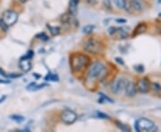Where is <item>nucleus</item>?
Wrapping results in <instances>:
<instances>
[{
    "mask_svg": "<svg viewBox=\"0 0 161 132\" xmlns=\"http://www.w3.org/2000/svg\"><path fill=\"white\" fill-rule=\"evenodd\" d=\"M155 127V123L147 118H140L135 122L136 131H151Z\"/></svg>",
    "mask_w": 161,
    "mask_h": 132,
    "instance_id": "20e7f679",
    "label": "nucleus"
},
{
    "mask_svg": "<svg viewBox=\"0 0 161 132\" xmlns=\"http://www.w3.org/2000/svg\"><path fill=\"white\" fill-rule=\"evenodd\" d=\"M0 83H2V84H9L10 81H9V80H3V79H0Z\"/></svg>",
    "mask_w": 161,
    "mask_h": 132,
    "instance_id": "cd10ccee",
    "label": "nucleus"
},
{
    "mask_svg": "<svg viewBox=\"0 0 161 132\" xmlns=\"http://www.w3.org/2000/svg\"><path fill=\"white\" fill-rule=\"evenodd\" d=\"M134 69H135L138 72H143V71H144L143 65H137V66L134 67Z\"/></svg>",
    "mask_w": 161,
    "mask_h": 132,
    "instance_id": "4be33fe9",
    "label": "nucleus"
},
{
    "mask_svg": "<svg viewBox=\"0 0 161 132\" xmlns=\"http://www.w3.org/2000/svg\"><path fill=\"white\" fill-rule=\"evenodd\" d=\"M11 77V78H19L21 76V74H18V73H15V74H13V75H7V77Z\"/></svg>",
    "mask_w": 161,
    "mask_h": 132,
    "instance_id": "393cba45",
    "label": "nucleus"
},
{
    "mask_svg": "<svg viewBox=\"0 0 161 132\" xmlns=\"http://www.w3.org/2000/svg\"><path fill=\"white\" fill-rule=\"evenodd\" d=\"M0 28L4 32H6L9 29V26L6 25V23L3 21V19H0Z\"/></svg>",
    "mask_w": 161,
    "mask_h": 132,
    "instance_id": "aec40b11",
    "label": "nucleus"
},
{
    "mask_svg": "<svg viewBox=\"0 0 161 132\" xmlns=\"http://www.w3.org/2000/svg\"><path fill=\"white\" fill-rule=\"evenodd\" d=\"M116 123H117V126L122 131H131V129L126 124H123L120 121H116Z\"/></svg>",
    "mask_w": 161,
    "mask_h": 132,
    "instance_id": "f3484780",
    "label": "nucleus"
},
{
    "mask_svg": "<svg viewBox=\"0 0 161 132\" xmlns=\"http://www.w3.org/2000/svg\"><path fill=\"white\" fill-rule=\"evenodd\" d=\"M116 61H117V63H121V64H123V62L122 61V59H121V58H119V57H117V58H116Z\"/></svg>",
    "mask_w": 161,
    "mask_h": 132,
    "instance_id": "bb28decb",
    "label": "nucleus"
},
{
    "mask_svg": "<svg viewBox=\"0 0 161 132\" xmlns=\"http://www.w3.org/2000/svg\"><path fill=\"white\" fill-rule=\"evenodd\" d=\"M90 63V57L83 54H76L74 55L71 58V67L74 72H80L85 70Z\"/></svg>",
    "mask_w": 161,
    "mask_h": 132,
    "instance_id": "f257e3e1",
    "label": "nucleus"
},
{
    "mask_svg": "<svg viewBox=\"0 0 161 132\" xmlns=\"http://www.w3.org/2000/svg\"><path fill=\"white\" fill-rule=\"evenodd\" d=\"M117 22H120V23H125V22H126V21H125V20L117 19Z\"/></svg>",
    "mask_w": 161,
    "mask_h": 132,
    "instance_id": "c85d7f7f",
    "label": "nucleus"
},
{
    "mask_svg": "<svg viewBox=\"0 0 161 132\" xmlns=\"http://www.w3.org/2000/svg\"><path fill=\"white\" fill-rule=\"evenodd\" d=\"M94 28H95L94 25H90V24L86 25V26H84V27L82 28V32L85 33V34H90V33L93 31Z\"/></svg>",
    "mask_w": 161,
    "mask_h": 132,
    "instance_id": "dca6fc26",
    "label": "nucleus"
},
{
    "mask_svg": "<svg viewBox=\"0 0 161 132\" xmlns=\"http://www.w3.org/2000/svg\"><path fill=\"white\" fill-rule=\"evenodd\" d=\"M19 67H20L21 70L22 72H30L31 70V68H32L31 58H27V57L25 56L21 57L20 62H19Z\"/></svg>",
    "mask_w": 161,
    "mask_h": 132,
    "instance_id": "9d476101",
    "label": "nucleus"
},
{
    "mask_svg": "<svg viewBox=\"0 0 161 132\" xmlns=\"http://www.w3.org/2000/svg\"><path fill=\"white\" fill-rule=\"evenodd\" d=\"M150 89H152L153 91H155L156 93L160 92L161 91V87L159 83H151V85H150Z\"/></svg>",
    "mask_w": 161,
    "mask_h": 132,
    "instance_id": "6ab92c4d",
    "label": "nucleus"
},
{
    "mask_svg": "<svg viewBox=\"0 0 161 132\" xmlns=\"http://www.w3.org/2000/svg\"><path fill=\"white\" fill-rule=\"evenodd\" d=\"M47 27H48V29L49 30L50 33H51L53 36H58V35L60 33L61 29L59 27H56V26L53 27V26H51V25H49V24H48Z\"/></svg>",
    "mask_w": 161,
    "mask_h": 132,
    "instance_id": "ddd939ff",
    "label": "nucleus"
},
{
    "mask_svg": "<svg viewBox=\"0 0 161 132\" xmlns=\"http://www.w3.org/2000/svg\"><path fill=\"white\" fill-rule=\"evenodd\" d=\"M114 4L116 5V6L119 9H124L125 8V5L127 4V1L126 0H113Z\"/></svg>",
    "mask_w": 161,
    "mask_h": 132,
    "instance_id": "2eb2a0df",
    "label": "nucleus"
},
{
    "mask_svg": "<svg viewBox=\"0 0 161 132\" xmlns=\"http://www.w3.org/2000/svg\"><path fill=\"white\" fill-rule=\"evenodd\" d=\"M137 87L136 85L132 82V81H127V84L125 86V89H124V94L126 96L128 97H133L135 96L137 94Z\"/></svg>",
    "mask_w": 161,
    "mask_h": 132,
    "instance_id": "1a4fd4ad",
    "label": "nucleus"
},
{
    "mask_svg": "<svg viewBox=\"0 0 161 132\" xmlns=\"http://www.w3.org/2000/svg\"><path fill=\"white\" fill-rule=\"evenodd\" d=\"M68 16H69V14H64V15L62 16V21H63V22H66L68 20L70 19Z\"/></svg>",
    "mask_w": 161,
    "mask_h": 132,
    "instance_id": "5701e85b",
    "label": "nucleus"
},
{
    "mask_svg": "<svg viewBox=\"0 0 161 132\" xmlns=\"http://www.w3.org/2000/svg\"><path fill=\"white\" fill-rule=\"evenodd\" d=\"M19 1H20L21 3H22V4H23V3H25V2H26L27 0H19Z\"/></svg>",
    "mask_w": 161,
    "mask_h": 132,
    "instance_id": "7c9ffc66",
    "label": "nucleus"
},
{
    "mask_svg": "<svg viewBox=\"0 0 161 132\" xmlns=\"http://www.w3.org/2000/svg\"><path fill=\"white\" fill-rule=\"evenodd\" d=\"M98 116L101 118V119H108V116L107 114H104V113H98Z\"/></svg>",
    "mask_w": 161,
    "mask_h": 132,
    "instance_id": "b1692460",
    "label": "nucleus"
},
{
    "mask_svg": "<svg viewBox=\"0 0 161 132\" xmlns=\"http://www.w3.org/2000/svg\"><path fill=\"white\" fill-rule=\"evenodd\" d=\"M36 38H40V39H42V40H44V41H47V40H48V37L44 33V32H42V33H40V34H38L37 36H36Z\"/></svg>",
    "mask_w": 161,
    "mask_h": 132,
    "instance_id": "412c9836",
    "label": "nucleus"
},
{
    "mask_svg": "<svg viewBox=\"0 0 161 132\" xmlns=\"http://www.w3.org/2000/svg\"><path fill=\"white\" fill-rule=\"evenodd\" d=\"M127 79H123V78H119L117 79H116L113 84H112V92L116 95H121L125 89V86L127 84Z\"/></svg>",
    "mask_w": 161,
    "mask_h": 132,
    "instance_id": "0eeeda50",
    "label": "nucleus"
},
{
    "mask_svg": "<svg viewBox=\"0 0 161 132\" xmlns=\"http://www.w3.org/2000/svg\"><path fill=\"white\" fill-rule=\"evenodd\" d=\"M10 118H11L13 121H16V122H22V121H24V117H22V116H21V115H16V114L12 115Z\"/></svg>",
    "mask_w": 161,
    "mask_h": 132,
    "instance_id": "a211bd4d",
    "label": "nucleus"
},
{
    "mask_svg": "<svg viewBox=\"0 0 161 132\" xmlns=\"http://www.w3.org/2000/svg\"><path fill=\"white\" fill-rule=\"evenodd\" d=\"M105 73H107V69L105 65L100 62H96L92 63L90 67L88 77L90 79H103L105 77Z\"/></svg>",
    "mask_w": 161,
    "mask_h": 132,
    "instance_id": "f03ea898",
    "label": "nucleus"
},
{
    "mask_svg": "<svg viewBox=\"0 0 161 132\" xmlns=\"http://www.w3.org/2000/svg\"><path fill=\"white\" fill-rule=\"evenodd\" d=\"M147 31V25L145 23H140L138 24V26L135 28L134 31H133V37H136L140 34L144 33L145 31Z\"/></svg>",
    "mask_w": 161,
    "mask_h": 132,
    "instance_id": "f8f14e48",
    "label": "nucleus"
},
{
    "mask_svg": "<svg viewBox=\"0 0 161 132\" xmlns=\"http://www.w3.org/2000/svg\"><path fill=\"white\" fill-rule=\"evenodd\" d=\"M117 33L118 34V38H121V39H124V38L128 37V32L123 28H117Z\"/></svg>",
    "mask_w": 161,
    "mask_h": 132,
    "instance_id": "4468645a",
    "label": "nucleus"
},
{
    "mask_svg": "<svg viewBox=\"0 0 161 132\" xmlns=\"http://www.w3.org/2000/svg\"><path fill=\"white\" fill-rule=\"evenodd\" d=\"M83 49L90 54H99L102 50V45L99 40L95 38H89L84 42Z\"/></svg>",
    "mask_w": 161,
    "mask_h": 132,
    "instance_id": "7ed1b4c3",
    "label": "nucleus"
},
{
    "mask_svg": "<svg viewBox=\"0 0 161 132\" xmlns=\"http://www.w3.org/2000/svg\"><path fill=\"white\" fill-rule=\"evenodd\" d=\"M61 121L67 124V125H71L73 123H74L77 119H78V115L75 112H74L73 110H69V109H66L64 111H63L61 113L60 115Z\"/></svg>",
    "mask_w": 161,
    "mask_h": 132,
    "instance_id": "39448f33",
    "label": "nucleus"
},
{
    "mask_svg": "<svg viewBox=\"0 0 161 132\" xmlns=\"http://www.w3.org/2000/svg\"><path fill=\"white\" fill-rule=\"evenodd\" d=\"M18 17H19V15H18V14L15 11L7 10L6 12L4 13L2 19L6 23L7 26L10 27V26H13V25H15L16 23V21H18Z\"/></svg>",
    "mask_w": 161,
    "mask_h": 132,
    "instance_id": "423d86ee",
    "label": "nucleus"
},
{
    "mask_svg": "<svg viewBox=\"0 0 161 132\" xmlns=\"http://www.w3.org/2000/svg\"><path fill=\"white\" fill-rule=\"evenodd\" d=\"M136 87H137V90H138L140 93H142V94L148 93V92L150 91V79H149L148 78H146V77L142 78V79H141L138 81Z\"/></svg>",
    "mask_w": 161,
    "mask_h": 132,
    "instance_id": "6e6552de",
    "label": "nucleus"
},
{
    "mask_svg": "<svg viewBox=\"0 0 161 132\" xmlns=\"http://www.w3.org/2000/svg\"><path fill=\"white\" fill-rule=\"evenodd\" d=\"M159 17H161V13L159 14Z\"/></svg>",
    "mask_w": 161,
    "mask_h": 132,
    "instance_id": "473e14b6",
    "label": "nucleus"
},
{
    "mask_svg": "<svg viewBox=\"0 0 161 132\" xmlns=\"http://www.w3.org/2000/svg\"><path fill=\"white\" fill-rule=\"evenodd\" d=\"M0 74L3 76V77H7V74H6V73H5V72L1 69V68H0Z\"/></svg>",
    "mask_w": 161,
    "mask_h": 132,
    "instance_id": "a878e982",
    "label": "nucleus"
},
{
    "mask_svg": "<svg viewBox=\"0 0 161 132\" xmlns=\"http://www.w3.org/2000/svg\"><path fill=\"white\" fill-rule=\"evenodd\" d=\"M158 3H159V4H161V0H158Z\"/></svg>",
    "mask_w": 161,
    "mask_h": 132,
    "instance_id": "2f4dec72",
    "label": "nucleus"
},
{
    "mask_svg": "<svg viewBox=\"0 0 161 132\" xmlns=\"http://www.w3.org/2000/svg\"><path fill=\"white\" fill-rule=\"evenodd\" d=\"M5 98H6V96H3V97H2V98L0 99V102H3V101H4V100L5 99Z\"/></svg>",
    "mask_w": 161,
    "mask_h": 132,
    "instance_id": "c756f323",
    "label": "nucleus"
},
{
    "mask_svg": "<svg viewBox=\"0 0 161 132\" xmlns=\"http://www.w3.org/2000/svg\"><path fill=\"white\" fill-rule=\"evenodd\" d=\"M130 5H131L133 10H135L137 12H141L144 9L143 0H131Z\"/></svg>",
    "mask_w": 161,
    "mask_h": 132,
    "instance_id": "9b49d317",
    "label": "nucleus"
}]
</instances>
